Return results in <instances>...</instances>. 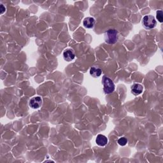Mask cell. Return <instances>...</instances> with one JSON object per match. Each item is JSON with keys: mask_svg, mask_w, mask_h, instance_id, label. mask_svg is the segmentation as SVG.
Segmentation results:
<instances>
[{"mask_svg": "<svg viewBox=\"0 0 163 163\" xmlns=\"http://www.w3.org/2000/svg\"><path fill=\"white\" fill-rule=\"evenodd\" d=\"M63 57H64V59L65 61L70 62L72 60L74 59L75 57V52L73 50L71 49H66L63 52Z\"/></svg>", "mask_w": 163, "mask_h": 163, "instance_id": "5b68a950", "label": "cell"}, {"mask_svg": "<svg viewBox=\"0 0 163 163\" xmlns=\"http://www.w3.org/2000/svg\"><path fill=\"white\" fill-rule=\"evenodd\" d=\"M105 41L109 44H114L118 39V33L115 29H109L104 35Z\"/></svg>", "mask_w": 163, "mask_h": 163, "instance_id": "6da1fadb", "label": "cell"}, {"mask_svg": "<svg viewBox=\"0 0 163 163\" xmlns=\"http://www.w3.org/2000/svg\"><path fill=\"white\" fill-rule=\"evenodd\" d=\"M142 24L145 28L150 29L155 27L157 23L154 16H152V15H146L143 19Z\"/></svg>", "mask_w": 163, "mask_h": 163, "instance_id": "3957f363", "label": "cell"}, {"mask_svg": "<svg viewBox=\"0 0 163 163\" xmlns=\"http://www.w3.org/2000/svg\"><path fill=\"white\" fill-rule=\"evenodd\" d=\"M96 143L99 146H104L108 143V139L106 136L103 134H98L96 139Z\"/></svg>", "mask_w": 163, "mask_h": 163, "instance_id": "8992f818", "label": "cell"}, {"mask_svg": "<svg viewBox=\"0 0 163 163\" xmlns=\"http://www.w3.org/2000/svg\"><path fill=\"white\" fill-rule=\"evenodd\" d=\"M127 143H128V140L124 137L120 138L118 140V143L121 146H125L126 144H127Z\"/></svg>", "mask_w": 163, "mask_h": 163, "instance_id": "8fae6325", "label": "cell"}, {"mask_svg": "<svg viewBox=\"0 0 163 163\" xmlns=\"http://www.w3.org/2000/svg\"><path fill=\"white\" fill-rule=\"evenodd\" d=\"M1 10H2V14H3L4 12L5 11V8H4L3 5H1Z\"/></svg>", "mask_w": 163, "mask_h": 163, "instance_id": "7c38bea8", "label": "cell"}, {"mask_svg": "<svg viewBox=\"0 0 163 163\" xmlns=\"http://www.w3.org/2000/svg\"><path fill=\"white\" fill-rule=\"evenodd\" d=\"M90 74L94 78H98L101 75L102 70L100 68L92 67L90 70Z\"/></svg>", "mask_w": 163, "mask_h": 163, "instance_id": "9c48e42d", "label": "cell"}, {"mask_svg": "<svg viewBox=\"0 0 163 163\" xmlns=\"http://www.w3.org/2000/svg\"><path fill=\"white\" fill-rule=\"evenodd\" d=\"M156 17L157 20H158L160 23H162L163 21V14L162 10H158L156 13Z\"/></svg>", "mask_w": 163, "mask_h": 163, "instance_id": "30bf717a", "label": "cell"}, {"mask_svg": "<svg viewBox=\"0 0 163 163\" xmlns=\"http://www.w3.org/2000/svg\"><path fill=\"white\" fill-rule=\"evenodd\" d=\"M96 20L92 17H87L83 20V26H85L86 28L88 29H91L94 27V26L95 25Z\"/></svg>", "mask_w": 163, "mask_h": 163, "instance_id": "52a82bcc", "label": "cell"}, {"mask_svg": "<svg viewBox=\"0 0 163 163\" xmlns=\"http://www.w3.org/2000/svg\"><path fill=\"white\" fill-rule=\"evenodd\" d=\"M104 91L106 94H110L115 90V84L110 78L104 76L103 78Z\"/></svg>", "mask_w": 163, "mask_h": 163, "instance_id": "7a4b0ae2", "label": "cell"}, {"mask_svg": "<svg viewBox=\"0 0 163 163\" xmlns=\"http://www.w3.org/2000/svg\"><path fill=\"white\" fill-rule=\"evenodd\" d=\"M42 105V99L40 96L33 97L30 99L29 106L33 109H37Z\"/></svg>", "mask_w": 163, "mask_h": 163, "instance_id": "277c9868", "label": "cell"}, {"mask_svg": "<svg viewBox=\"0 0 163 163\" xmlns=\"http://www.w3.org/2000/svg\"><path fill=\"white\" fill-rule=\"evenodd\" d=\"M143 86L139 83L134 84V85L132 86V87H131V92H132V93L136 96L140 94L143 92Z\"/></svg>", "mask_w": 163, "mask_h": 163, "instance_id": "ba28073f", "label": "cell"}]
</instances>
